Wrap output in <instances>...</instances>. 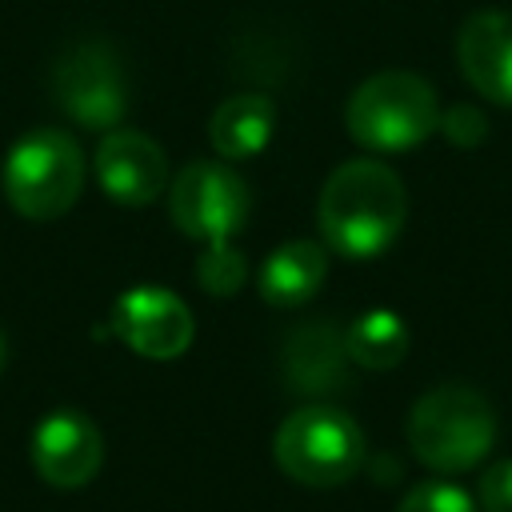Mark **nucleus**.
Instances as JSON below:
<instances>
[{"label":"nucleus","mask_w":512,"mask_h":512,"mask_svg":"<svg viewBox=\"0 0 512 512\" xmlns=\"http://www.w3.org/2000/svg\"><path fill=\"white\" fill-rule=\"evenodd\" d=\"M408 216L400 176L380 160H344L320 188L316 224L332 252L368 260L392 248Z\"/></svg>","instance_id":"1"},{"label":"nucleus","mask_w":512,"mask_h":512,"mask_svg":"<svg viewBox=\"0 0 512 512\" xmlns=\"http://www.w3.org/2000/svg\"><path fill=\"white\" fill-rule=\"evenodd\" d=\"M496 444V412L472 384L428 388L408 412V448L432 472H468Z\"/></svg>","instance_id":"2"},{"label":"nucleus","mask_w":512,"mask_h":512,"mask_svg":"<svg viewBox=\"0 0 512 512\" xmlns=\"http://www.w3.org/2000/svg\"><path fill=\"white\" fill-rule=\"evenodd\" d=\"M344 124L352 140L372 152H408L440 128V100L424 76L388 68L356 84L344 108Z\"/></svg>","instance_id":"3"},{"label":"nucleus","mask_w":512,"mask_h":512,"mask_svg":"<svg viewBox=\"0 0 512 512\" xmlns=\"http://www.w3.org/2000/svg\"><path fill=\"white\" fill-rule=\"evenodd\" d=\"M4 200L24 220H56L64 216L84 188V152L60 128L24 132L0 168Z\"/></svg>","instance_id":"4"},{"label":"nucleus","mask_w":512,"mask_h":512,"mask_svg":"<svg viewBox=\"0 0 512 512\" xmlns=\"http://www.w3.org/2000/svg\"><path fill=\"white\" fill-rule=\"evenodd\" d=\"M272 456L284 476L308 488H336L352 480L364 464V432L360 424L324 400L300 404L276 428Z\"/></svg>","instance_id":"5"},{"label":"nucleus","mask_w":512,"mask_h":512,"mask_svg":"<svg viewBox=\"0 0 512 512\" xmlns=\"http://www.w3.org/2000/svg\"><path fill=\"white\" fill-rule=\"evenodd\" d=\"M52 104L80 128H116L128 108V76L104 40H80L52 64Z\"/></svg>","instance_id":"6"},{"label":"nucleus","mask_w":512,"mask_h":512,"mask_svg":"<svg viewBox=\"0 0 512 512\" xmlns=\"http://www.w3.org/2000/svg\"><path fill=\"white\" fill-rule=\"evenodd\" d=\"M248 208H252L248 180L228 164L192 160L172 176L168 188L172 224L196 244L232 240L248 224Z\"/></svg>","instance_id":"7"},{"label":"nucleus","mask_w":512,"mask_h":512,"mask_svg":"<svg viewBox=\"0 0 512 512\" xmlns=\"http://www.w3.org/2000/svg\"><path fill=\"white\" fill-rule=\"evenodd\" d=\"M32 468L52 488H84L104 464V436L80 408H52L28 440Z\"/></svg>","instance_id":"8"},{"label":"nucleus","mask_w":512,"mask_h":512,"mask_svg":"<svg viewBox=\"0 0 512 512\" xmlns=\"http://www.w3.org/2000/svg\"><path fill=\"white\" fill-rule=\"evenodd\" d=\"M112 332L148 360H176L196 332V320L188 304L160 288V284H136L128 288L112 308Z\"/></svg>","instance_id":"9"},{"label":"nucleus","mask_w":512,"mask_h":512,"mask_svg":"<svg viewBox=\"0 0 512 512\" xmlns=\"http://www.w3.org/2000/svg\"><path fill=\"white\" fill-rule=\"evenodd\" d=\"M96 180L116 204L144 208L164 192L168 160L152 136L136 128H108L96 144Z\"/></svg>","instance_id":"10"},{"label":"nucleus","mask_w":512,"mask_h":512,"mask_svg":"<svg viewBox=\"0 0 512 512\" xmlns=\"http://www.w3.org/2000/svg\"><path fill=\"white\" fill-rule=\"evenodd\" d=\"M456 64L484 100L512 108V12H472L456 36Z\"/></svg>","instance_id":"11"},{"label":"nucleus","mask_w":512,"mask_h":512,"mask_svg":"<svg viewBox=\"0 0 512 512\" xmlns=\"http://www.w3.org/2000/svg\"><path fill=\"white\" fill-rule=\"evenodd\" d=\"M348 348L344 332L328 320H308L288 332L280 348L284 384L300 396H332L348 384Z\"/></svg>","instance_id":"12"},{"label":"nucleus","mask_w":512,"mask_h":512,"mask_svg":"<svg viewBox=\"0 0 512 512\" xmlns=\"http://www.w3.org/2000/svg\"><path fill=\"white\" fill-rule=\"evenodd\" d=\"M328 276V252L316 240H288L260 264V296L272 308L308 304Z\"/></svg>","instance_id":"13"},{"label":"nucleus","mask_w":512,"mask_h":512,"mask_svg":"<svg viewBox=\"0 0 512 512\" xmlns=\"http://www.w3.org/2000/svg\"><path fill=\"white\" fill-rule=\"evenodd\" d=\"M272 132H276V104L264 92H236L208 120V140L224 160H248L264 152Z\"/></svg>","instance_id":"14"},{"label":"nucleus","mask_w":512,"mask_h":512,"mask_svg":"<svg viewBox=\"0 0 512 512\" xmlns=\"http://www.w3.org/2000/svg\"><path fill=\"white\" fill-rule=\"evenodd\" d=\"M344 348L348 360L356 368H372V372H388L404 360L408 352V324L388 312V308H372L360 312L348 328H344Z\"/></svg>","instance_id":"15"},{"label":"nucleus","mask_w":512,"mask_h":512,"mask_svg":"<svg viewBox=\"0 0 512 512\" xmlns=\"http://www.w3.org/2000/svg\"><path fill=\"white\" fill-rule=\"evenodd\" d=\"M196 280L212 296H232L248 280V260H244V252L232 240L204 244L200 256H196Z\"/></svg>","instance_id":"16"},{"label":"nucleus","mask_w":512,"mask_h":512,"mask_svg":"<svg viewBox=\"0 0 512 512\" xmlns=\"http://www.w3.org/2000/svg\"><path fill=\"white\" fill-rule=\"evenodd\" d=\"M396 512H476V500L452 480H424V484L408 488V496L396 504Z\"/></svg>","instance_id":"17"},{"label":"nucleus","mask_w":512,"mask_h":512,"mask_svg":"<svg viewBox=\"0 0 512 512\" xmlns=\"http://www.w3.org/2000/svg\"><path fill=\"white\" fill-rule=\"evenodd\" d=\"M440 132H444L456 148H476V144H484V136H488V120H484L480 108L456 104V108L440 112Z\"/></svg>","instance_id":"18"},{"label":"nucleus","mask_w":512,"mask_h":512,"mask_svg":"<svg viewBox=\"0 0 512 512\" xmlns=\"http://www.w3.org/2000/svg\"><path fill=\"white\" fill-rule=\"evenodd\" d=\"M480 508L484 512H512V460H496L480 476Z\"/></svg>","instance_id":"19"},{"label":"nucleus","mask_w":512,"mask_h":512,"mask_svg":"<svg viewBox=\"0 0 512 512\" xmlns=\"http://www.w3.org/2000/svg\"><path fill=\"white\" fill-rule=\"evenodd\" d=\"M0 368H4V332H0Z\"/></svg>","instance_id":"20"}]
</instances>
